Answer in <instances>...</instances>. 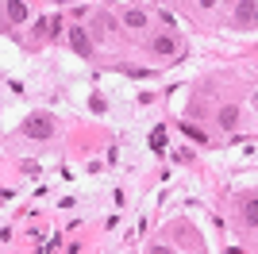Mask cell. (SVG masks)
I'll return each instance as SVG.
<instances>
[{
    "mask_svg": "<svg viewBox=\"0 0 258 254\" xmlns=\"http://www.w3.org/2000/svg\"><path fill=\"white\" fill-rule=\"evenodd\" d=\"M54 131H58L54 116H43V112H39V116H31L27 123H23V135H27V139H50Z\"/></svg>",
    "mask_w": 258,
    "mask_h": 254,
    "instance_id": "6da1fadb",
    "label": "cell"
},
{
    "mask_svg": "<svg viewBox=\"0 0 258 254\" xmlns=\"http://www.w3.org/2000/svg\"><path fill=\"white\" fill-rule=\"evenodd\" d=\"M70 46H74V54H81V58L93 54V39H89L85 27H74V31H70Z\"/></svg>",
    "mask_w": 258,
    "mask_h": 254,
    "instance_id": "7a4b0ae2",
    "label": "cell"
},
{
    "mask_svg": "<svg viewBox=\"0 0 258 254\" xmlns=\"http://www.w3.org/2000/svg\"><path fill=\"white\" fill-rule=\"evenodd\" d=\"M151 50L162 54V58H177V54H181V46H177V39H173V35H158V39L151 42Z\"/></svg>",
    "mask_w": 258,
    "mask_h": 254,
    "instance_id": "3957f363",
    "label": "cell"
},
{
    "mask_svg": "<svg viewBox=\"0 0 258 254\" xmlns=\"http://www.w3.org/2000/svg\"><path fill=\"white\" fill-rule=\"evenodd\" d=\"M119 20L127 23V27H143V23H147V12H143V8H123V12H119Z\"/></svg>",
    "mask_w": 258,
    "mask_h": 254,
    "instance_id": "277c9868",
    "label": "cell"
},
{
    "mask_svg": "<svg viewBox=\"0 0 258 254\" xmlns=\"http://www.w3.org/2000/svg\"><path fill=\"white\" fill-rule=\"evenodd\" d=\"M4 12H8L12 23H23V20H27V4H20V0H8V4H4Z\"/></svg>",
    "mask_w": 258,
    "mask_h": 254,
    "instance_id": "5b68a950",
    "label": "cell"
},
{
    "mask_svg": "<svg viewBox=\"0 0 258 254\" xmlns=\"http://www.w3.org/2000/svg\"><path fill=\"white\" fill-rule=\"evenodd\" d=\"M181 135H189V139H193V143H208V135H205V131H201V127H197V123H189V119H185V123H181Z\"/></svg>",
    "mask_w": 258,
    "mask_h": 254,
    "instance_id": "8992f818",
    "label": "cell"
},
{
    "mask_svg": "<svg viewBox=\"0 0 258 254\" xmlns=\"http://www.w3.org/2000/svg\"><path fill=\"white\" fill-rule=\"evenodd\" d=\"M235 12H239V20H243V23H254V12L258 8H254V0H250V4H239Z\"/></svg>",
    "mask_w": 258,
    "mask_h": 254,
    "instance_id": "52a82bcc",
    "label": "cell"
},
{
    "mask_svg": "<svg viewBox=\"0 0 258 254\" xmlns=\"http://www.w3.org/2000/svg\"><path fill=\"white\" fill-rule=\"evenodd\" d=\"M235 119H239V108H235V104H227L224 112H220V123H224V127H231Z\"/></svg>",
    "mask_w": 258,
    "mask_h": 254,
    "instance_id": "ba28073f",
    "label": "cell"
},
{
    "mask_svg": "<svg viewBox=\"0 0 258 254\" xmlns=\"http://www.w3.org/2000/svg\"><path fill=\"white\" fill-rule=\"evenodd\" d=\"M151 147H154V150H162V147H166V127H162V123L151 131Z\"/></svg>",
    "mask_w": 258,
    "mask_h": 254,
    "instance_id": "9c48e42d",
    "label": "cell"
},
{
    "mask_svg": "<svg viewBox=\"0 0 258 254\" xmlns=\"http://www.w3.org/2000/svg\"><path fill=\"white\" fill-rule=\"evenodd\" d=\"M89 108H93V112H97V116H104V112H108V104H104V96H93V100H89Z\"/></svg>",
    "mask_w": 258,
    "mask_h": 254,
    "instance_id": "30bf717a",
    "label": "cell"
},
{
    "mask_svg": "<svg viewBox=\"0 0 258 254\" xmlns=\"http://www.w3.org/2000/svg\"><path fill=\"white\" fill-rule=\"evenodd\" d=\"M62 35V16H50V39H58Z\"/></svg>",
    "mask_w": 258,
    "mask_h": 254,
    "instance_id": "8fae6325",
    "label": "cell"
},
{
    "mask_svg": "<svg viewBox=\"0 0 258 254\" xmlns=\"http://www.w3.org/2000/svg\"><path fill=\"white\" fill-rule=\"evenodd\" d=\"M20 169H23V173H27V177H35V173H39V162H23Z\"/></svg>",
    "mask_w": 258,
    "mask_h": 254,
    "instance_id": "7c38bea8",
    "label": "cell"
},
{
    "mask_svg": "<svg viewBox=\"0 0 258 254\" xmlns=\"http://www.w3.org/2000/svg\"><path fill=\"white\" fill-rule=\"evenodd\" d=\"M254 220H258V212H254V197H250V204H247V223L254 227Z\"/></svg>",
    "mask_w": 258,
    "mask_h": 254,
    "instance_id": "4fadbf2b",
    "label": "cell"
},
{
    "mask_svg": "<svg viewBox=\"0 0 258 254\" xmlns=\"http://www.w3.org/2000/svg\"><path fill=\"white\" fill-rule=\"evenodd\" d=\"M151 254H170V250H166V246H154V250Z\"/></svg>",
    "mask_w": 258,
    "mask_h": 254,
    "instance_id": "5bb4252c",
    "label": "cell"
}]
</instances>
